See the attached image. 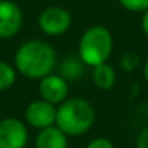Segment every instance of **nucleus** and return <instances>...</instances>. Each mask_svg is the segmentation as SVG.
<instances>
[{"label":"nucleus","mask_w":148,"mask_h":148,"mask_svg":"<svg viewBox=\"0 0 148 148\" xmlns=\"http://www.w3.org/2000/svg\"><path fill=\"white\" fill-rule=\"evenodd\" d=\"M15 65L28 79H42L55 67V51L44 41H28L18 49Z\"/></svg>","instance_id":"1"},{"label":"nucleus","mask_w":148,"mask_h":148,"mask_svg":"<svg viewBox=\"0 0 148 148\" xmlns=\"http://www.w3.org/2000/svg\"><path fill=\"white\" fill-rule=\"evenodd\" d=\"M95 122L93 106L80 97H73L61 102L55 115V125L65 134L77 136L87 132Z\"/></svg>","instance_id":"2"},{"label":"nucleus","mask_w":148,"mask_h":148,"mask_svg":"<svg viewBox=\"0 0 148 148\" xmlns=\"http://www.w3.org/2000/svg\"><path fill=\"white\" fill-rule=\"evenodd\" d=\"M113 39L110 32L103 26L89 28L79 42V57L86 65H99L106 62L112 52Z\"/></svg>","instance_id":"3"},{"label":"nucleus","mask_w":148,"mask_h":148,"mask_svg":"<svg viewBox=\"0 0 148 148\" xmlns=\"http://www.w3.org/2000/svg\"><path fill=\"white\" fill-rule=\"evenodd\" d=\"M38 23L45 35L58 36L70 29L71 15L62 8H48L41 13Z\"/></svg>","instance_id":"4"},{"label":"nucleus","mask_w":148,"mask_h":148,"mask_svg":"<svg viewBox=\"0 0 148 148\" xmlns=\"http://www.w3.org/2000/svg\"><path fill=\"white\" fill-rule=\"evenodd\" d=\"M28 131L22 121L6 118L0 122V148H25Z\"/></svg>","instance_id":"5"},{"label":"nucleus","mask_w":148,"mask_h":148,"mask_svg":"<svg viewBox=\"0 0 148 148\" xmlns=\"http://www.w3.org/2000/svg\"><path fill=\"white\" fill-rule=\"evenodd\" d=\"M55 115H57L55 106L44 99L31 102L25 110V118L28 123L38 129H44V128L54 125Z\"/></svg>","instance_id":"6"},{"label":"nucleus","mask_w":148,"mask_h":148,"mask_svg":"<svg viewBox=\"0 0 148 148\" xmlns=\"http://www.w3.org/2000/svg\"><path fill=\"white\" fill-rule=\"evenodd\" d=\"M22 10L10 0L0 2V38L15 36L22 26Z\"/></svg>","instance_id":"7"},{"label":"nucleus","mask_w":148,"mask_h":148,"mask_svg":"<svg viewBox=\"0 0 148 148\" xmlns=\"http://www.w3.org/2000/svg\"><path fill=\"white\" fill-rule=\"evenodd\" d=\"M39 95L44 100L52 105L64 102L68 95L67 80L61 76H57V74H48V76L41 79Z\"/></svg>","instance_id":"8"},{"label":"nucleus","mask_w":148,"mask_h":148,"mask_svg":"<svg viewBox=\"0 0 148 148\" xmlns=\"http://www.w3.org/2000/svg\"><path fill=\"white\" fill-rule=\"evenodd\" d=\"M36 148H67V135L58 126L41 129L35 142Z\"/></svg>","instance_id":"9"},{"label":"nucleus","mask_w":148,"mask_h":148,"mask_svg":"<svg viewBox=\"0 0 148 148\" xmlns=\"http://www.w3.org/2000/svg\"><path fill=\"white\" fill-rule=\"evenodd\" d=\"M93 82L95 84L102 90H109L116 83V71L112 65L108 62H102L99 65H95L93 70Z\"/></svg>","instance_id":"10"},{"label":"nucleus","mask_w":148,"mask_h":148,"mask_svg":"<svg viewBox=\"0 0 148 148\" xmlns=\"http://www.w3.org/2000/svg\"><path fill=\"white\" fill-rule=\"evenodd\" d=\"M83 61L82 58H76V57H68L65 58V61L61 65V77H64L65 80H77L82 74L84 73V67H83Z\"/></svg>","instance_id":"11"},{"label":"nucleus","mask_w":148,"mask_h":148,"mask_svg":"<svg viewBox=\"0 0 148 148\" xmlns=\"http://www.w3.org/2000/svg\"><path fill=\"white\" fill-rule=\"evenodd\" d=\"M15 80H16L15 68L10 64H8V62L0 61V92L8 90L9 87H12Z\"/></svg>","instance_id":"12"},{"label":"nucleus","mask_w":148,"mask_h":148,"mask_svg":"<svg viewBox=\"0 0 148 148\" xmlns=\"http://www.w3.org/2000/svg\"><path fill=\"white\" fill-rule=\"evenodd\" d=\"M119 3L131 12H144L148 9V0H119Z\"/></svg>","instance_id":"13"},{"label":"nucleus","mask_w":148,"mask_h":148,"mask_svg":"<svg viewBox=\"0 0 148 148\" xmlns=\"http://www.w3.org/2000/svg\"><path fill=\"white\" fill-rule=\"evenodd\" d=\"M87 148H113V144L108 138H96L87 145Z\"/></svg>","instance_id":"14"},{"label":"nucleus","mask_w":148,"mask_h":148,"mask_svg":"<svg viewBox=\"0 0 148 148\" xmlns=\"http://www.w3.org/2000/svg\"><path fill=\"white\" fill-rule=\"evenodd\" d=\"M136 148H148V128L142 129L136 139Z\"/></svg>","instance_id":"15"},{"label":"nucleus","mask_w":148,"mask_h":148,"mask_svg":"<svg viewBox=\"0 0 148 148\" xmlns=\"http://www.w3.org/2000/svg\"><path fill=\"white\" fill-rule=\"evenodd\" d=\"M141 25H142V31H144V34L148 36V9H147V10H144V15H142V22H141Z\"/></svg>","instance_id":"16"},{"label":"nucleus","mask_w":148,"mask_h":148,"mask_svg":"<svg viewBox=\"0 0 148 148\" xmlns=\"http://www.w3.org/2000/svg\"><path fill=\"white\" fill-rule=\"evenodd\" d=\"M144 77H145V80H147V83H148V61H147L145 68H144Z\"/></svg>","instance_id":"17"}]
</instances>
